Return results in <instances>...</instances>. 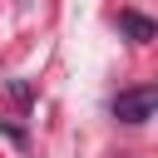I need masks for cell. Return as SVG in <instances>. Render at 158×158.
Instances as JSON below:
<instances>
[{"label":"cell","mask_w":158,"mask_h":158,"mask_svg":"<svg viewBox=\"0 0 158 158\" xmlns=\"http://www.w3.org/2000/svg\"><path fill=\"white\" fill-rule=\"evenodd\" d=\"M123 30H128V35H133V40H153V25H148V20H143V15H133V10H128V15H123Z\"/></svg>","instance_id":"2"},{"label":"cell","mask_w":158,"mask_h":158,"mask_svg":"<svg viewBox=\"0 0 158 158\" xmlns=\"http://www.w3.org/2000/svg\"><path fill=\"white\" fill-rule=\"evenodd\" d=\"M153 109H158V89H153V84L123 89V94L114 99V118H118V123H148Z\"/></svg>","instance_id":"1"}]
</instances>
